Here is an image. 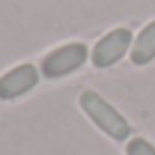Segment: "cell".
Returning <instances> with one entry per match:
<instances>
[{
  "mask_svg": "<svg viewBox=\"0 0 155 155\" xmlns=\"http://www.w3.org/2000/svg\"><path fill=\"white\" fill-rule=\"evenodd\" d=\"M78 103H80V107L84 110V114L91 119L94 126H96L98 130H103L110 139H114V141L130 139V135H132L130 123H128L126 116L116 110L112 103H107L101 94L87 89V91L80 94Z\"/></svg>",
  "mask_w": 155,
  "mask_h": 155,
  "instance_id": "obj_1",
  "label": "cell"
},
{
  "mask_svg": "<svg viewBox=\"0 0 155 155\" xmlns=\"http://www.w3.org/2000/svg\"><path fill=\"white\" fill-rule=\"evenodd\" d=\"M89 57V48L82 41H73V44H64L59 48L50 50L44 59H41V73L48 80H57L68 73L78 71Z\"/></svg>",
  "mask_w": 155,
  "mask_h": 155,
  "instance_id": "obj_2",
  "label": "cell"
},
{
  "mask_svg": "<svg viewBox=\"0 0 155 155\" xmlns=\"http://www.w3.org/2000/svg\"><path fill=\"white\" fill-rule=\"evenodd\" d=\"M132 32L128 28H116L110 30L105 37H101L96 41L91 50V62L96 68H110L116 62H121L123 55L132 48Z\"/></svg>",
  "mask_w": 155,
  "mask_h": 155,
  "instance_id": "obj_3",
  "label": "cell"
},
{
  "mask_svg": "<svg viewBox=\"0 0 155 155\" xmlns=\"http://www.w3.org/2000/svg\"><path fill=\"white\" fill-rule=\"evenodd\" d=\"M39 82V68L32 64H18L5 75H0V101H16L32 91Z\"/></svg>",
  "mask_w": 155,
  "mask_h": 155,
  "instance_id": "obj_4",
  "label": "cell"
},
{
  "mask_svg": "<svg viewBox=\"0 0 155 155\" xmlns=\"http://www.w3.org/2000/svg\"><path fill=\"white\" fill-rule=\"evenodd\" d=\"M155 59V21L144 25L130 48V62L135 66H146Z\"/></svg>",
  "mask_w": 155,
  "mask_h": 155,
  "instance_id": "obj_5",
  "label": "cell"
},
{
  "mask_svg": "<svg viewBox=\"0 0 155 155\" xmlns=\"http://www.w3.org/2000/svg\"><path fill=\"white\" fill-rule=\"evenodd\" d=\"M126 155H155V146L144 137H135V139L128 141Z\"/></svg>",
  "mask_w": 155,
  "mask_h": 155,
  "instance_id": "obj_6",
  "label": "cell"
}]
</instances>
